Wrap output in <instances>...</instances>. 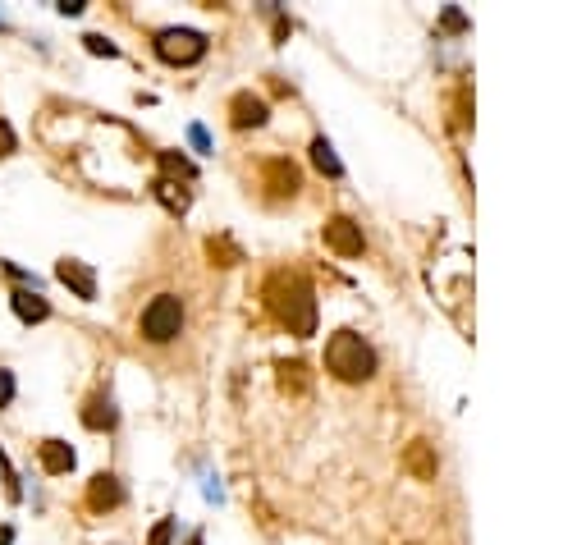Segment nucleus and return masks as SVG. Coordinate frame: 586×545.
I'll return each mask as SVG.
<instances>
[{
	"instance_id": "obj_1",
	"label": "nucleus",
	"mask_w": 586,
	"mask_h": 545,
	"mask_svg": "<svg viewBox=\"0 0 586 545\" xmlns=\"http://www.w3.org/2000/svg\"><path fill=\"white\" fill-rule=\"evenodd\" d=\"M261 298L289 326V335H298V339L316 335V298H312V284H307L303 271H275L266 280V289H261Z\"/></svg>"
},
{
	"instance_id": "obj_2",
	"label": "nucleus",
	"mask_w": 586,
	"mask_h": 545,
	"mask_svg": "<svg viewBox=\"0 0 586 545\" xmlns=\"http://www.w3.org/2000/svg\"><path fill=\"white\" fill-rule=\"evenodd\" d=\"M326 367L335 371L339 381H367L371 371H376V353H371V344L362 335L339 330V335L326 344Z\"/></svg>"
},
{
	"instance_id": "obj_3",
	"label": "nucleus",
	"mask_w": 586,
	"mask_h": 545,
	"mask_svg": "<svg viewBox=\"0 0 586 545\" xmlns=\"http://www.w3.org/2000/svg\"><path fill=\"white\" fill-rule=\"evenodd\" d=\"M179 330H184V303H179L174 294L152 298L147 312H142V339H152V344H170Z\"/></svg>"
},
{
	"instance_id": "obj_4",
	"label": "nucleus",
	"mask_w": 586,
	"mask_h": 545,
	"mask_svg": "<svg viewBox=\"0 0 586 545\" xmlns=\"http://www.w3.org/2000/svg\"><path fill=\"white\" fill-rule=\"evenodd\" d=\"M156 55H161L165 65H197L207 55V37L193 33V28H165L156 37Z\"/></svg>"
},
{
	"instance_id": "obj_5",
	"label": "nucleus",
	"mask_w": 586,
	"mask_h": 545,
	"mask_svg": "<svg viewBox=\"0 0 586 545\" xmlns=\"http://www.w3.org/2000/svg\"><path fill=\"white\" fill-rule=\"evenodd\" d=\"M261 184L271 197H293L298 193V165L284 161V156H271V161L261 165Z\"/></svg>"
},
{
	"instance_id": "obj_6",
	"label": "nucleus",
	"mask_w": 586,
	"mask_h": 545,
	"mask_svg": "<svg viewBox=\"0 0 586 545\" xmlns=\"http://www.w3.org/2000/svg\"><path fill=\"white\" fill-rule=\"evenodd\" d=\"M326 243L339 252V257H362V229L348 216H330L326 220Z\"/></svg>"
},
{
	"instance_id": "obj_7",
	"label": "nucleus",
	"mask_w": 586,
	"mask_h": 545,
	"mask_svg": "<svg viewBox=\"0 0 586 545\" xmlns=\"http://www.w3.org/2000/svg\"><path fill=\"white\" fill-rule=\"evenodd\" d=\"M124 500V486H120V477H110V472H97V477L87 481V509L92 513H106V509H115V504Z\"/></svg>"
},
{
	"instance_id": "obj_8",
	"label": "nucleus",
	"mask_w": 586,
	"mask_h": 545,
	"mask_svg": "<svg viewBox=\"0 0 586 545\" xmlns=\"http://www.w3.org/2000/svg\"><path fill=\"white\" fill-rule=\"evenodd\" d=\"M266 115H271V110H266V101L252 97V92H239V97L229 101V124H234V129H261V124H266Z\"/></svg>"
},
{
	"instance_id": "obj_9",
	"label": "nucleus",
	"mask_w": 586,
	"mask_h": 545,
	"mask_svg": "<svg viewBox=\"0 0 586 545\" xmlns=\"http://www.w3.org/2000/svg\"><path fill=\"white\" fill-rule=\"evenodd\" d=\"M55 275H60V284H69L78 298H97V275H92V266H87V262L65 257V262L55 266Z\"/></svg>"
},
{
	"instance_id": "obj_10",
	"label": "nucleus",
	"mask_w": 586,
	"mask_h": 545,
	"mask_svg": "<svg viewBox=\"0 0 586 545\" xmlns=\"http://www.w3.org/2000/svg\"><path fill=\"white\" fill-rule=\"evenodd\" d=\"M37 458H42V468L51 472V477L74 468V449H69L65 440H42V445H37Z\"/></svg>"
},
{
	"instance_id": "obj_11",
	"label": "nucleus",
	"mask_w": 586,
	"mask_h": 545,
	"mask_svg": "<svg viewBox=\"0 0 586 545\" xmlns=\"http://www.w3.org/2000/svg\"><path fill=\"white\" fill-rule=\"evenodd\" d=\"M83 426H87V431H110V426H115V404H110L106 394H87Z\"/></svg>"
},
{
	"instance_id": "obj_12",
	"label": "nucleus",
	"mask_w": 586,
	"mask_h": 545,
	"mask_svg": "<svg viewBox=\"0 0 586 545\" xmlns=\"http://www.w3.org/2000/svg\"><path fill=\"white\" fill-rule=\"evenodd\" d=\"M14 312H19V321H28V326L51 317V307H46V298L37 294V289H19V294H14Z\"/></svg>"
},
{
	"instance_id": "obj_13",
	"label": "nucleus",
	"mask_w": 586,
	"mask_h": 545,
	"mask_svg": "<svg viewBox=\"0 0 586 545\" xmlns=\"http://www.w3.org/2000/svg\"><path fill=\"white\" fill-rule=\"evenodd\" d=\"M403 463H408V472H413V477H422V481L435 477V454H431V445H426V440H413V445H408V454H403Z\"/></svg>"
},
{
	"instance_id": "obj_14",
	"label": "nucleus",
	"mask_w": 586,
	"mask_h": 545,
	"mask_svg": "<svg viewBox=\"0 0 586 545\" xmlns=\"http://www.w3.org/2000/svg\"><path fill=\"white\" fill-rule=\"evenodd\" d=\"M280 390L289 394H307L312 390V371H307V362H280Z\"/></svg>"
},
{
	"instance_id": "obj_15",
	"label": "nucleus",
	"mask_w": 586,
	"mask_h": 545,
	"mask_svg": "<svg viewBox=\"0 0 586 545\" xmlns=\"http://www.w3.org/2000/svg\"><path fill=\"white\" fill-rule=\"evenodd\" d=\"M152 193L165 202V211H174V216H184L188 211V188L184 184H174V179H156Z\"/></svg>"
},
{
	"instance_id": "obj_16",
	"label": "nucleus",
	"mask_w": 586,
	"mask_h": 545,
	"mask_svg": "<svg viewBox=\"0 0 586 545\" xmlns=\"http://www.w3.org/2000/svg\"><path fill=\"white\" fill-rule=\"evenodd\" d=\"M207 257H211L216 266H239V262H243L239 243L229 239V234H216V239H207Z\"/></svg>"
},
{
	"instance_id": "obj_17",
	"label": "nucleus",
	"mask_w": 586,
	"mask_h": 545,
	"mask_svg": "<svg viewBox=\"0 0 586 545\" xmlns=\"http://www.w3.org/2000/svg\"><path fill=\"white\" fill-rule=\"evenodd\" d=\"M312 161H316V170H321V175H330V179L344 175V165H339L335 147H330L326 138H316V142H312Z\"/></svg>"
},
{
	"instance_id": "obj_18",
	"label": "nucleus",
	"mask_w": 586,
	"mask_h": 545,
	"mask_svg": "<svg viewBox=\"0 0 586 545\" xmlns=\"http://www.w3.org/2000/svg\"><path fill=\"white\" fill-rule=\"evenodd\" d=\"M161 165H165V170H170V175H179V179H193V161H184V156L161 152Z\"/></svg>"
},
{
	"instance_id": "obj_19",
	"label": "nucleus",
	"mask_w": 586,
	"mask_h": 545,
	"mask_svg": "<svg viewBox=\"0 0 586 545\" xmlns=\"http://www.w3.org/2000/svg\"><path fill=\"white\" fill-rule=\"evenodd\" d=\"M10 399H14V371L0 367V408L10 404Z\"/></svg>"
},
{
	"instance_id": "obj_20",
	"label": "nucleus",
	"mask_w": 586,
	"mask_h": 545,
	"mask_svg": "<svg viewBox=\"0 0 586 545\" xmlns=\"http://www.w3.org/2000/svg\"><path fill=\"white\" fill-rule=\"evenodd\" d=\"M83 42H87V51H92V55H115V46H110L106 37H97V33H87Z\"/></svg>"
},
{
	"instance_id": "obj_21",
	"label": "nucleus",
	"mask_w": 586,
	"mask_h": 545,
	"mask_svg": "<svg viewBox=\"0 0 586 545\" xmlns=\"http://www.w3.org/2000/svg\"><path fill=\"white\" fill-rule=\"evenodd\" d=\"M170 536H174V523L165 518V523H156V532H152V541L147 545H170Z\"/></svg>"
},
{
	"instance_id": "obj_22",
	"label": "nucleus",
	"mask_w": 586,
	"mask_h": 545,
	"mask_svg": "<svg viewBox=\"0 0 586 545\" xmlns=\"http://www.w3.org/2000/svg\"><path fill=\"white\" fill-rule=\"evenodd\" d=\"M10 152H14V129L0 120V156H10Z\"/></svg>"
},
{
	"instance_id": "obj_23",
	"label": "nucleus",
	"mask_w": 586,
	"mask_h": 545,
	"mask_svg": "<svg viewBox=\"0 0 586 545\" xmlns=\"http://www.w3.org/2000/svg\"><path fill=\"white\" fill-rule=\"evenodd\" d=\"M60 14H83V0H60Z\"/></svg>"
},
{
	"instance_id": "obj_24",
	"label": "nucleus",
	"mask_w": 586,
	"mask_h": 545,
	"mask_svg": "<svg viewBox=\"0 0 586 545\" xmlns=\"http://www.w3.org/2000/svg\"><path fill=\"white\" fill-rule=\"evenodd\" d=\"M14 541V532H10V527H0V545H10Z\"/></svg>"
},
{
	"instance_id": "obj_25",
	"label": "nucleus",
	"mask_w": 586,
	"mask_h": 545,
	"mask_svg": "<svg viewBox=\"0 0 586 545\" xmlns=\"http://www.w3.org/2000/svg\"><path fill=\"white\" fill-rule=\"evenodd\" d=\"M188 545H202V536H188Z\"/></svg>"
}]
</instances>
